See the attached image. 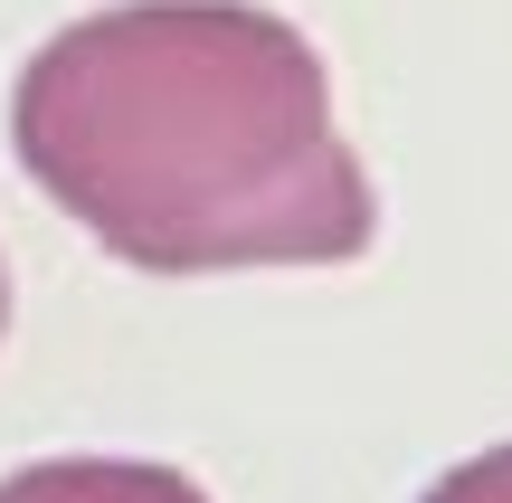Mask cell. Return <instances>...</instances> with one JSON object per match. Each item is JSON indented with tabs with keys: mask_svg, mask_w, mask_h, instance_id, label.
I'll list each match as a JSON object with an SVG mask.
<instances>
[{
	"mask_svg": "<svg viewBox=\"0 0 512 503\" xmlns=\"http://www.w3.org/2000/svg\"><path fill=\"white\" fill-rule=\"evenodd\" d=\"M10 152L105 257L143 276L342 266L380 190L294 19L256 0H114L19 67Z\"/></svg>",
	"mask_w": 512,
	"mask_h": 503,
	"instance_id": "cell-1",
	"label": "cell"
},
{
	"mask_svg": "<svg viewBox=\"0 0 512 503\" xmlns=\"http://www.w3.org/2000/svg\"><path fill=\"white\" fill-rule=\"evenodd\" d=\"M0 503H209V494L152 456H48V466L0 475Z\"/></svg>",
	"mask_w": 512,
	"mask_h": 503,
	"instance_id": "cell-2",
	"label": "cell"
},
{
	"mask_svg": "<svg viewBox=\"0 0 512 503\" xmlns=\"http://www.w3.org/2000/svg\"><path fill=\"white\" fill-rule=\"evenodd\" d=\"M418 503H512V447H484L465 466H446Z\"/></svg>",
	"mask_w": 512,
	"mask_h": 503,
	"instance_id": "cell-3",
	"label": "cell"
},
{
	"mask_svg": "<svg viewBox=\"0 0 512 503\" xmlns=\"http://www.w3.org/2000/svg\"><path fill=\"white\" fill-rule=\"evenodd\" d=\"M0 333H10V266H0Z\"/></svg>",
	"mask_w": 512,
	"mask_h": 503,
	"instance_id": "cell-4",
	"label": "cell"
}]
</instances>
